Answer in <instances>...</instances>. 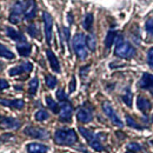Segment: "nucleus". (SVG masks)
I'll return each instance as SVG.
<instances>
[{"label": "nucleus", "mask_w": 153, "mask_h": 153, "mask_svg": "<svg viewBox=\"0 0 153 153\" xmlns=\"http://www.w3.org/2000/svg\"><path fill=\"white\" fill-rule=\"evenodd\" d=\"M72 46L76 52V57L81 60L87 57V48H86V37L82 33H76L72 40Z\"/></svg>", "instance_id": "7ed1b4c3"}, {"label": "nucleus", "mask_w": 153, "mask_h": 153, "mask_svg": "<svg viewBox=\"0 0 153 153\" xmlns=\"http://www.w3.org/2000/svg\"><path fill=\"white\" fill-rule=\"evenodd\" d=\"M73 107L68 101H62L60 105V111H59V119L62 123H70L72 118Z\"/></svg>", "instance_id": "0eeeda50"}, {"label": "nucleus", "mask_w": 153, "mask_h": 153, "mask_svg": "<svg viewBox=\"0 0 153 153\" xmlns=\"http://www.w3.org/2000/svg\"><path fill=\"white\" fill-rule=\"evenodd\" d=\"M45 81H46V85L48 88H54L57 86V78L51 74H47L45 78Z\"/></svg>", "instance_id": "cd10ccee"}, {"label": "nucleus", "mask_w": 153, "mask_h": 153, "mask_svg": "<svg viewBox=\"0 0 153 153\" xmlns=\"http://www.w3.org/2000/svg\"><path fill=\"white\" fill-rule=\"evenodd\" d=\"M24 133L31 138H36V139H47L50 135L46 130L40 128V127H34V126H27L24 130Z\"/></svg>", "instance_id": "1a4fd4ad"}, {"label": "nucleus", "mask_w": 153, "mask_h": 153, "mask_svg": "<svg viewBox=\"0 0 153 153\" xmlns=\"http://www.w3.org/2000/svg\"><path fill=\"white\" fill-rule=\"evenodd\" d=\"M38 86H39L38 78H33V79L30 81V88H28V91H30V93H31L32 96H34V94L37 93Z\"/></svg>", "instance_id": "a878e982"}, {"label": "nucleus", "mask_w": 153, "mask_h": 153, "mask_svg": "<svg viewBox=\"0 0 153 153\" xmlns=\"http://www.w3.org/2000/svg\"><path fill=\"white\" fill-rule=\"evenodd\" d=\"M0 57L6 58V59H14V54L6 46H4L2 44H0Z\"/></svg>", "instance_id": "393cba45"}, {"label": "nucleus", "mask_w": 153, "mask_h": 153, "mask_svg": "<svg viewBox=\"0 0 153 153\" xmlns=\"http://www.w3.org/2000/svg\"><path fill=\"white\" fill-rule=\"evenodd\" d=\"M114 53L117 57L124 58V59H131L135 56V48L130 42L124 41L123 38L120 37L118 42H117Z\"/></svg>", "instance_id": "f03ea898"}, {"label": "nucleus", "mask_w": 153, "mask_h": 153, "mask_svg": "<svg viewBox=\"0 0 153 153\" xmlns=\"http://www.w3.org/2000/svg\"><path fill=\"white\" fill-rule=\"evenodd\" d=\"M139 86L144 90H150L153 94V74L144 73L139 81Z\"/></svg>", "instance_id": "ddd939ff"}, {"label": "nucleus", "mask_w": 153, "mask_h": 153, "mask_svg": "<svg viewBox=\"0 0 153 153\" xmlns=\"http://www.w3.org/2000/svg\"><path fill=\"white\" fill-rule=\"evenodd\" d=\"M25 12H24V18L26 20H31L36 17L37 13V4L34 0H26L25 1Z\"/></svg>", "instance_id": "9b49d317"}, {"label": "nucleus", "mask_w": 153, "mask_h": 153, "mask_svg": "<svg viewBox=\"0 0 153 153\" xmlns=\"http://www.w3.org/2000/svg\"><path fill=\"white\" fill-rule=\"evenodd\" d=\"M126 153H135V152H133V151H127Z\"/></svg>", "instance_id": "58836bf2"}, {"label": "nucleus", "mask_w": 153, "mask_h": 153, "mask_svg": "<svg viewBox=\"0 0 153 153\" xmlns=\"http://www.w3.org/2000/svg\"><path fill=\"white\" fill-rule=\"evenodd\" d=\"M147 62L151 67H153V47L147 51Z\"/></svg>", "instance_id": "f704fd0d"}, {"label": "nucleus", "mask_w": 153, "mask_h": 153, "mask_svg": "<svg viewBox=\"0 0 153 153\" xmlns=\"http://www.w3.org/2000/svg\"><path fill=\"white\" fill-rule=\"evenodd\" d=\"M115 38H117V32L115 31H110L106 36V39H105V46L107 48H110L115 41Z\"/></svg>", "instance_id": "b1692460"}, {"label": "nucleus", "mask_w": 153, "mask_h": 153, "mask_svg": "<svg viewBox=\"0 0 153 153\" xmlns=\"http://www.w3.org/2000/svg\"><path fill=\"white\" fill-rule=\"evenodd\" d=\"M27 32H28V34H30L31 37L37 38V37H38V34H39V30H38V27H37V25L31 24V25L27 27Z\"/></svg>", "instance_id": "c756f323"}, {"label": "nucleus", "mask_w": 153, "mask_h": 153, "mask_svg": "<svg viewBox=\"0 0 153 153\" xmlns=\"http://www.w3.org/2000/svg\"><path fill=\"white\" fill-rule=\"evenodd\" d=\"M46 56H47V59H48V62L51 65V68L57 72V73H60V64H59V60L58 58L56 57V54L51 51V50H47L46 51Z\"/></svg>", "instance_id": "dca6fc26"}, {"label": "nucleus", "mask_w": 153, "mask_h": 153, "mask_svg": "<svg viewBox=\"0 0 153 153\" xmlns=\"http://www.w3.org/2000/svg\"><path fill=\"white\" fill-rule=\"evenodd\" d=\"M26 150L28 153H46L48 151V147L39 143H30L26 146Z\"/></svg>", "instance_id": "2eb2a0df"}, {"label": "nucleus", "mask_w": 153, "mask_h": 153, "mask_svg": "<svg viewBox=\"0 0 153 153\" xmlns=\"http://www.w3.org/2000/svg\"><path fill=\"white\" fill-rule=\"evenodd\" d=\"M76 76H72L71 82H70V86H68V88H70V93H72V92H74V91H76Z\"/></svg>", "instance_id": "c9c22d12"}, {"label": "nucleus", "mask_w": 153, "mask_h": 153, "mask_svg": "<svg viewBox=\"0 0 153 153\" xmlns=\"http://www.w3.org/2000/svg\"><path fill=\"white\" fill-rule=\"evenodd\" d=\"M123 101H124L128 107H131V106H132V93H131V91H130V90H127V91H126V93L123 96Z\"/></svg>", "instance_id": "7c9ffc66"}, {"label": "nucleus", "mask_w": 153, "mask_h": 153, "mask_svg": "<svg viewBox=\"0 0 153 153\" xmlns=\"http://www.w3.org/2000/svg\"><path fill=\"white\" fill-rule=\"evenodd\" d=\"M48 112L47 111H45V110H39L38 112L34 114V118H36V120H38V121H45V120H47L48 119Z\"/></svg>", "instance_id": "bb28decb"}, {"label": "nucleus", "mask_w": 153, "mask_h": 153, "mask_svg": "<svg viewBox=\"0 0 153 153\" xmlns=\"http://www.w3.org/2000/svg\"><path fill=\"white\" fill-rule=\"evenodd\" d=\"M96 46H97V39L94 34H88L86 37V47H88V50L91 51H96Z\"/></svg>", "instance_id": "5701e85b"}, {"label": "nucleus", "mask_w": 153, "mask_h": 153, "mask_svg": "<svg viewBox=\"0 0 153 153\" xmlns=\"http://www.w3.org/2000/svg\"><path fill=\"white\" fill-rule=\"evenodd\" d=\"M92 25H93V14H92V13H88V14H86L85 18H84L82 27H84L86 31H91Z\"/></svg>", "instance_id": "412c9836"}, {"label": "nucleus", "mask_w": 153, "mask_h": 153, "mask_svg": "<svg viewBox=\"0 0 153 153\" xmlns=\"http://www.w3.org/2000/svg\"><path fill=\"white\" fill-rule=\"evenodd\" d=\"M126 124L130 126V127H132V128H135V130H141V126L138 124V123H135V120H134L132 117H130L128 114H126Z\"/></svg>", "instance_id": "c85d7f7f"}, {"label": "nucleus", "mask_w": 153, "mask_h": 153, "mask_svg": "<svg viewBox=\"0 0 153 153\" xmlns=\"http://www.w3.org/2000/svg\"><path fill=\"white\" fill-rule=\"evenodd\" d=\"M76 140H78V135L74 130H58L54 133V141L58 145L71 146L76 144Z\"/></svg>", "instance_id": "f257e3e1"}, {"label": "nucleus", "mask_w": 153, "mask_h": 153, "mask_svg": "<svg viewBox=\"0 0 153 153\" xmlns=\"http://www.w3.org/2000/svg\"><path fill=\"white\" fill-rule=\"evenodd\" d=\"M25 1H16L14 5L12 6V10H11V13H10V21L12 24H19L22 16H24V12H25Z\"/></svg>", "instance_id": "39448f33"}, {"label": "nucleus", "mask_w": 153, "mask_h": 153, "mask_svg": "<svg viewBox=\"0 0 153 153\" xmlns=\"http://www.w3.org/2000/svg\"><path fill=\"white\" fill-rule=\"evenodd\" d=\"M0 104L4 106H8L12 108H17V110H21L25 105L22 99H16V100H8V99H0Z\"/></svg>", "instance_id": "f3484780"}, {"label": "nucleus", "mask_w": 153, "mask_h": 153, "mask_svg": "<svg viewBox=\"0 0 153 153\" xmlns=\"http://www.w3.org/2000/svg\"><path fill=\"white\" fill-rule=\"evenodd\" d=\"M17 50H18V52H19V54L21 57H28L31 54L32 46L27 41H24V42L17 44Z\"/></svg>", "instance_id": "6ab92c4d"}, {"label": "nucleus", "mask_w": 153, "mask_h": 153, "mask_svg": "<svg viewBox=\"0 0 153 153\" xmlns=\"http://www.w3.org/2000/svg\"><path fill=\"white\" fill-rule=\"evenodd\" d=\"M102 110H104L105 114L110 118V120L114 124L115 126H118V127H123V126H124L123 121L119 119L118 114L115 113L114 108L112 107V105H111L108 101H104V102H102Z\"/></svg>", "instance_id": "423d86ee"}, {"label": "nucleus", "mask_w": 153, "mask_h": 153, "mask_svg": "<svg viewBox=\"0 0 153 153\" xmlns=\"http://www.w3.org/2000/svg\"><path fill=\"white\" fill-rule=\"evenodd\" d=\"M64 33H65V37H66V40L70 39V30L67 27H64Z\"/></svg>", "instance_id": "4c0bfd02"}, {"label": "nucleus", "mask_w": 153, "mask_h": 153, "mask_svg": "<svg viewBox=\"0 0 153 153\" xmlns=\"http://www.w3.org/2000/svg\"><path fill=\"white\" fill-rule=\"evenodd\" d=\"M0 126L4 128H8V130H18L21 126V123L16 118H8V117L0 115Z\"/></svg>", "instance_id": "9d476101"}, {"label": "nucleus", "mask_w": 153, "mask_h": 153, "mask_svg": "<svg viewBox=\"0 0 153 153\" xmlns=\"http://www.w3.org/2000/svg\"><path fill=\"white\" fill-rule=\"evenodd\" d=\"M146 31H147V33L153 36V18L146 21Z\"/></svg>", "instance_id": "72a5a7b5"}, {"label": "nucleus", "mask_w": 153, "mask_h": 153, "mask_svg": "<svg viewBox=\"0 0 153 153\" xmlns=\"http://www.w3.org/2000/svg\"><path fill=\"white\" fill-rule=\"evenodd\" d=\"M46 104H47V106L50 107V110H51L53 113H59V111H60L59 105H58L57 102H56L50 96L46 97Z\"/></svg>", "instance_id": "4be33fe9"}, {"label": "nucleus", "mask_w": 153, "mask_h": 153, "mask_svg": "<svg viewBox=\"0 0 153 153\" xmlns=\"http://www.w3.org/2000/svg\"><path fill=\"white\" fill-rule=\"evenodd\" d=\"M42 19H44V26H45V36H46V41L48 45H51L52 41V32H53V19L51 14L47 12L42 13Z\"/></svg>", "instance_id": "6e6552de"}, {"label": "nucleus", "mask_w": 153, "mask_h": 153, "mask_svg": "<svg viewBox=\"0 0 153 153\" xmlns=\"http://www.w3.org/2000/svg\"><path fill=\"white\" fill-rule=\"evenodd\" d=\"M8 82L5 80V79H0V90H6L8 88Z\"/></svg>", "instance_id": "e433bc0d"}, {"label": "nucleus", "mask_w": 153, "mask_h": 153, "mask_svg": "<svg viewBox=\"0 0 153 153\" xmlns=\"http://www.w3.org/2000/svg\"><path fill=\"white\" fill-rule=\"evenodd\" d=\"M79 132H80L81 135L87 140L88 145H90L93 150H96L98 152L104 151V146L101 145V143H100V140H99V138H98L97 134H94L92 131H90V130H87V128H85V127H79Z\"/></svg>", "instance_id": "20e7f679"}, {"label": "nucleus", "mask_w": 153, "mask_h": 153, "mask_svg": "<svg viewBox=\"0 0 153 153\" xmlns=\"http://www.w3.org/2000/svg\"><path fill=\"white\" fill-rule=\"evenodd\" d=\"M32 68H33L32 64H31V62H28V61H26V62H22V64H21V65H19V66L12 67V68L10 70L8 74H10L11 76H18V74L25 73V72H31V71H32Z\"/></svg>", "instance_id": "f8f14e48"}, {"label": "nucleus", "mask_w": 153, "mask_h": 153, "mask_svg": "<svg viewBox=\"0 0 153 153\" xmlns=\"http://www.w3.org/2000/svg\"><path fill=\"white\" fill-rule=\"evenodd\" d=\"M127 149L128 151H133V152H138V151H141V146L137 143H130L127 145Z\"/></svg>", "instance_id": "2f4dec72"}, {"label": "nucleus", "mask_w": 153, "mask_h": 153, "mask_svg": "<svg viewBox=\"0 0 153 153\" xmlns=\"http://www.w3.org/2000/svg\"><path fill=\"white\" fill-rule=\"evenodd\" d=\"M6 34H7L11 39H13L14 41H17V44L26 41V38L24 37V34L20 33V32H18L17 30L12 28V27H6Z\"/></svg>", "instance_id": "a211bd4d"}, {"label": "nucleus", "mask_w": 153, "mask_h": 153, "mask_svg": "<svg viewBox=\"0 0 153 153\" xmlns=\"http://www.w3.org/2000/svg\"><path fill=\"white\" fill-rule=\"evenodd\" d=\"M137 105H138V108L143 112V113H146L151 110V102L146 99V98H143V97H139L138 100H137Z\"/></svg>", "instance_id": "aec40b11"}, {"label": "nucleus", "mask_w": 153, "mask_h": 153, "mask_svg": "<svg viewBox=\"0 0 153 153\" xmlns=\"http://www.w3.org/2000/svg\"><path fill=\"white\" fill-rule=\"evenodd\" d=\"M57 98L62 102V101H67V96H66V93L64 92V90H58L57 91Z\"/></svg>", "instance_id": "473e14b6"}, {"label": "nucleus", "mask_w": 153, "mask_h": 153, "mask_svg": "<svg viewBox=\"0 0 153 153\" xmlns=\"http://www.w3.org/2000/svg\"><path fill=\"white\" fill-rule=\"evenodd\" d=\"M76 118H78L79 121H81V123H84V124H87V123H90V121L93 119V115H92V112H91L90 110L81 107V108H79L78 112H76Z\"/></svg>", "instance_id": "4468645a"}]
</instances>
